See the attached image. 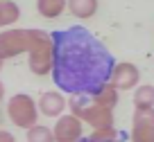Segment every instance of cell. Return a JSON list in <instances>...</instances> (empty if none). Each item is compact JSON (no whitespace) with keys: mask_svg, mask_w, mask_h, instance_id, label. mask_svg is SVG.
I'll return each instance as SVG.
<instances>
[{"mask_svg":"<svg viewBox=\"0 0 154 142\" xmlns=\"http://www.w3.org/2000/svg\"><path fill=\"white\" fill-rule=\"evenodd\" d=\"M52 66L50 75L59 90L68 95H86L109 84L116 66L109 47L84 25L50 32Z\"/></svg>","mask_w":154,"mask_h":142,"instance_id":"cell-1","label":"cell"},{"mask_svg":"<svg viewBox=\"0 0 154 142\" xmlns=\"http://www.w3.org/2000/svg\"><path fill=\"white\" fill-rule=\"evenodd\" d=\"M118 104V90L111 84H104L95 93L72 95L66 102V108L77 120L91 124L93 129H109L113 126V108Z\"/></svg>","mask_w":154,"mask_h":142,"instance_id":"cell-2","label":"cell"},{"mask_svg":"<svg viewBox=\"0 0 154 142\" xmlns=\"http://www.w3.org/2000/svg\"><path fill=\"white\" fill-rule=\"evenodd\" d=\"M27 54H29V70L36 77L50 75V66H52V38H50V32L34 29Z\"/></svg>","mask_w":154,"mask_h":142,"instance_id":"cell-3","label":"cell"},{"mask_svg":"<svg viewBox=\"0 0 154 142\" xmlns=\"http://www.w3.org/2000/svg\"><path fill=\"white\" fill-rule=\"evenodd\" d=\"M7 115H9L11 124L20 129H29L36 124L38 120V108H36V102L25 93L14 95L9 102H7Z\"/></svg>","mask_w":154,"mask_h":142,"instance_id":"cell-4","label":"cell"},{"mask_svg":"<svg viewBox=\"0 0 154 142\" xmlns=\"http://www.w3.org/2000/svg\"><path fill=\"white\" fill-rule=\"evenodd\" d=\"M34 29H7L0 34V59L18 57L20 52H27L32 43Z\"/></svg>","mask_w":154,"mask_h":142,"instance_id":"cell-5","label":"cell"},{"mask_svg":"<svg viewBox=\"0 0 154 142\" xmlns=\"http://www.w3.org/2000/svg\"><path fill=\"white\" fill-rule=\"evenodd\" d=\"M131 142H154V106L134 111Z\"/></svg>","mask_w":154,"mask_h":142,"instance_id":"cell-6","label":"cell"},{"mask_svg":"<svg viewBox=\"0 0 154 142\" xmlns=\"http://www.w3.org/2000/svg\"><path fill=\"white\" fill-rule=\"evenodd\" d=\"M138 79H140L138 68H136L134 63H129V61H122V63H116L113 66L109 84L113 86L116 90H129V88H136V86H138Z\"/></svg>","mask_w":154,"mask_h":142,"instance_id":"cell-7","label":"cell"},{"mask_svg":"<svg viewBox=\"0 0 154 142\" xmlns=\"http://www.w3.org/2000/svg\"><path fill=\"white\" fill-rule=\"evenodd\" d=\"M82 120H77L75 115H59L57 124L52 129V138L54 142H75L82 135Z\"/></svg>","mask_w":154,"mask_h":142,"instance_id":"cell-8","label":"cell"},{"mask_svg":"<svg viewBox=\"0 0 154 142\" xmlns=\"http://www.w3.org/2000/svg\"><path fill=\"white\" fill-rule=\"evenodd\" d=\"M38 111L45 115V117H59V115L66 111V97L57 90H48V93L41 95L38 99Z\"/></svg>","mask_w":154,"mask_h":142,"instance_id":"cell-9","label":"cell"},{"mask_svg":"<svg viewBox=\"0 0 154 142\" xmlns=\"http://www.w3.org/2000/svg\"><path fill=\"white\" fill-rule=\"evenodd\" d=\"M129 133L127 131H120L116 126H109V129H93L91 135H79L75 142H127Z\"/></svg>","mask_w":154,"mask_h":142,"instance_id":"cell-10","label":"cell"},{"mask_svg":"<svg viewBox=\"0 0 154 142\" xmlns=\"http://www.w3.org/2000/svg\"><path fill=\"white\" fill-rule=\"evenodd\" d=\"M66 7L77 18H91L97 11V0H66Z\"/></svg>","mask_w":154,"mask_h":142,"instance_id":"cell-11","label":"cell"},{"mask_svg":"<svg viewBox=\"0 0 154 142\" xmlns=\"http://www.w3.org/2000/svg\"><path fill=\"white\" fill-rule=\"evenodd\" d=\"M36 9L43 18H57L66 9V0H36Z\"/></svg>","mask_w":154,"mask_h":142,"instance_id":"cell-12","label":"cell"},{"mask_svg":"<svg viewBox=\"0 0 154 142\" xmlns=\"http://www.w3.org/2000/svg\"><path fill=\"white\" fill-rule=\"evenodd\" d=\"M20 18V9L11 0H0V27H9Z\"/></svg>","mask_w":154,"mask_h":142,"instance_id":"cell-13","label":"cell"},{"mask_svg":"<svg viewBox=\"0 0 154 142\" xmlns=\"http://www.w3.org/2000/svg\"><path fill=\"white\" fill-rule=\"evenodd\" d=\"M134 106L136 108H152L154 106V86L145 84V86H138V88H136Z\"/></svg>","mask_w":154,"mask_h":142,"instance_id":"cell-14","label":"cell"},{"mask_svg":"<svg viewBox=\"0 0 154 142\" xmlns=\"http://www.w3.org/2000/svg\"><path fill=\"white\" fill-rule=\"evenodd\" d=\"M27 142H54L52 131L48 126H41V124H34L27 129Z\"/></svg>","mask_w":154,"mask_h":142,"instance_id":"cell-15","label":"cell"},{"mask_svg":"<svg viewBox=\"0 0 154 142\" xmlns=\"http://www.w3.org/2000/svg\"><path fill=\"white\" fill-rule=\"evenodd\" d=\"M0 142H16L9 131H0Z\"/></svg>","mask_w":154,"mask_h":142,"instance_id":"cell-16","label":"cell"},{"mask_svg":"<svg viewBox=\"0 0 154 142\" xmlns=\"http://www.w3.org/2000/svg\"><path fill=\"white\" fill-rule=\"evenodd\" d=\"M2 97H5V84L0 81V102H2Z\"/></svg>","mask_w":154,"mask_h":142,"instance_id":"cell-17","label":"cell"},{"mask_svg":"<svg viewBox=\"0 0 154 142\" xmlns=\"http://www.w3.org/2000/svg\"><path fill=\"white\" fill-rule=\"evenodd\" d=\"M2 63H5V61H2V59H0V70H2Z\"/></svg>","mask_w":154,"mask_h":142,"instance_id":"cell-18","label":"cell"}]
</instances>
